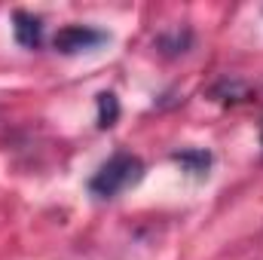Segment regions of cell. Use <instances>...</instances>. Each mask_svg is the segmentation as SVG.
I'll use <instances>...</instances> for the list:
<instances>
[{
    "label": "cell",
    "instance_id": "2",
    "mask_svg": "<svg viewBox=\"0 0 263 260\" xmlns=\"http://www.w3.org/2000/svg\"><path fill=\"white\" fill-rule=\"evenodd\" d=\"M110 40L107 31L101 28H92V25H65L55 31L52 37V49L59 55H83V52H92L98 46H104Z\"/></svg>",
    "mask_w": 263,
    "mask_h": 260
},
{
    "label": "cell",
    "instance_id": "8",
    "mask_svg": "<svg viewBox=\"0 0 263 260\" xmlns=\"http://www.w3.org/2000/svg\"><path fill=\"white\" fill-rule=\"evenodd\" d=\"M260 150H263V126H260Z\"/></svg>",
    "mask_w": 263,
    "mask_h": 260
},
{
    "label": "cell",
    "instance_id": "1",
    "mask_svg": "<svg viewBox=\"0 0 263 260\" xmlns=\"http://www.w3.org/2000/svg\"><path fill=\"white\" fill-rule=\"evenodd\" d=\"M144 178V162L135 153H114L107 162L98 165V172L89 178V193L95 199H117L120 193L132 190Z\"/></svg>",
    "mask_w": 263,
    "mask_h": 260
},
{
    "label": "cell",
    "instance_id": "7",
    "mask_svg": "<svg viewBox=\"0 0 263 260\" xmlns=\"http://www.w3.org/2000/svg\"><path fill=\"white\" fill-rule=\"evenodd\" d=\"M95 107H98V114H95L98 129H114L117 120H120V98L114 92H98Z\"/></svg>",
    "mask_w": 263,
    "mask_h": 260
},
{
    "label": "cell",
    "instance_id": "4",
    "mask_svg": "<svg viewBox=\"0 0 263 260\" xmlns=\"http://www.w3.org/2000/svg\"><path fill=\"white\" fill-rule=\"evenodd\" d=\"M172 162H178L181 172H187L190 178L205 181L208 172H211L214 156H211V150H205V147H184V150H175V153H172Z\"/></svg>",
    "mask_w": 263,
    "mask_h": 260
},
{
    "label": "cell",
    "instance_id": "5",
    "mask_svg": "<svg viewBox=\"0 0 263 260\" xmlns=\"http://www.w3.org/2000/svg\"><path fill=\"white\" fill-rule=\"evenodd\" d=\"M208 95H211L217 104H242V101L251 98V86H248L245 80H239V77H220V80L208 89Z\"/></svg>",
    "mask_w": 263,
    "mask_h": 260
},
{
    "label": "cell",
    "instance_id": "3",
    "mask_svg": "<svg viewBox=\"0 0 263 260\" xmlns=\"http://www.w3.org/2000/svg\"><path fill=\"white\" fill-rule=\"evenodd\" d=\"M43 31H46V25H43L40 15H34L28 9L12 12V37H15V43L22 49H31V52L40 49L43 46Z\"/></svg>",
    "mask_w": 263,
    "mask_h": 260
},
{
    "label": "cell",
    "instance_id": "6",
    "mask_svg": "<svg viewBox=\"0 0 263 260\" xmlns=\"http://www.w3.org/2000/svg\"><path fill=\"white\" fill-rule=\"evenodd\" d=\"M190 46H193V34H190V28H175V31L156 37V49H159L162 55H168V59L184 55Z\"/></svg>",
    "mask_w": 263,
    "mask_h": 260
}]
</instances>
